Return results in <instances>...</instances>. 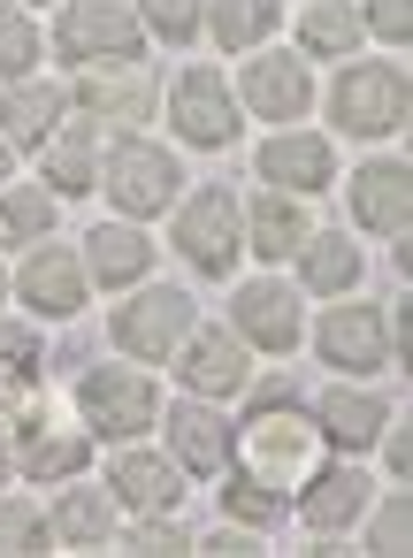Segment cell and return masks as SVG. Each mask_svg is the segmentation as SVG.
Masks as SVG:
<instances>
[{"label": "cell", "mask_w": 413, "mask_h": 558, "mask_svg": "<svg viewBox=\"0 0 413 558\" xmlns=\"http://www.w3.org/2000/svg\"><path fill=\"white\" fill-rule=\"evenodd\" d=\"M314 421L291 405V390H268L260 413H245V474L260 489H299L314 474Z\"/></svg>", "instance_id": "obj_1"}, {"label": "cell", "mask_w": 413, "mask_h": 558, "mask_svg": "<svg viewBox=\"0 0 413 558\" xmlns=\"http://www.w3.org/2000/svg\"><path fill=\"white\" fill-rule=\"evenodd\" d=\"M337 131H352V138L405 131V70L398 62H352L337 85Z\"/></svg>", "instance_id": "obj_2"}, {"label": "cell", "mask_w": 413, "mask_h": 558, "mask_svg": "<svg viewBox=\"0 0 413 558\" xmlns=\"http://www.w3.org/2000/svg\"><path fill=\"white\" fill-rule=\"evenodd\" d=\"M238 245H245L238 199H230V184H207V192L177 215V253H184L199 276H230V268H238Z\"/></svg>", "instance_id": "obj_3"}, {"label": "cell", "mask_w": 413, "mask_h": 558, "mask_svg": "<svg viewBox=\"0 0 413 558\" xmlns=\"http://www.w3.org/2000/svg\"><path fill=\"white\" fill-rule=\"evenodd\" d=\"M146 24L123 9V0H77L62 16V54L70 62H138Z\"/></svg>", "instance_id": "obj_4"}, {"label": "cell", "mask_w": 413, "mask_h": 558, "mask_svg": "<svg viewBox=\"0 0 413 558\" xmlns=\"http://www.w3.org/2000/svg\"><path fill=\"white\" fill-rule=\"evenodd\" d=\"M108 199H116L123 215H161V207L177 199V161H169L161 146L123 138V146L108 154Z\"/></svg>", "instance_id": "obj_5"}, {"label": "cell", "mask_w": 413, "mask_h": 558, "mask_svg": "<svg viewBox=\"0 0 413 558\" xmlns=\"http://www.w3.org/2000/svg\"><path fill=\"white\" fill-rule=\"evenodd\" d=\"M192 329V299L184 291H138L131 306H116V344L138 360H169Z\"/></svg>", "instance_id": "obj_6"}, {"label": "cell", "mask_w": 413, "mask_h": 558, "mask_svg": "<svg viewBox=\"0 0 413 558\" xmlns=\"http://www.w3.org/2000/svg\"><path fill=\"white\" fill-rule=\"evenodd\" d=\"M85 421L100 428V436H116V444H131L146 421H154V390H146V375H123V367H93L85 375Z\"/></svg>", "instance_id": "obj_7"}, {"label": "cell", "mask_w": 413, "mask_h": 558, "mask_svg": "<svg viewBox=\"0 0 413 558\" xmlns=\"http://www.w3.org/2000/svg\"><path fill=\"white\" fill-rule=\"evenodd\" d=\"M321 360L329 367H390L398 344H390V322L375 306H329L321 314Z\"/></svg>", "instance_id": "obj_8"}, {"label": "cell", "mask_w": 413, "mask_h": 558, "mask_svg": "<svg viewBox=\"0 0 413 558\" xmlns=\"http://www.w3.org/2000/svg\"><path fill=\"white\" fill-rule=\"evenodd\" d=\"M306 100H314V77H306L299 54H260V62H245V108H253V116L291 123V116H306Z\"/></svg>", "instance_id": "obj_9"}, {"label": "cell", "mask_w": 413, "mask_h": 558, "mask_svg": "<svg viewBox=\"0 0 413 558\" xmlns=\"http://www.w3.org/2000/svg\"><path fill=\"white\" fill-rule=\"evenodd\" d=\"M177 131H184V146H230L238 138V108H230V93H222L215 70H184V85H177Z\"/></svg>", "instance_id": "obj_10"}, {"label": "cell", "mask_w": 413, "mask_h": 558, "mask_svg": "<svg viewBox=\"0 0 413 558\" xmlns=\"http://www.w3.org/2000/svg\"><path fill=\"white\" fill-rule=\"evenodd\" d=\"M77 108L100 116V123H146L154 77H146L138 62H123V70H85V77H77Z\"/></svg>", "instance_id": "obj_11"}, {"label": "cell", "mask_w": 413, "mask_h": 558, "mask_svg": "<svg viewBox=\"0 0 413 558\" xmlns=\"http://www.w3.org/2000/svg\"><path fill=\"white\" fill-rule=\"evenodd\" d=\"M230 314H238V337L245 344H268V352H291L299 344V299L283 283H245L230 299Z\"/></svg>", "instance_id": "obj_12"}, {"label": "cell", "mask_w": 413, "mask_h": 558, "mask_svg": "<svg viewBox=\"0 0 413 558\" xmlns=\"http://www.w3.org/2000/svg\"><path fill=\"white\" fill-rule=\"evenodd\" d=\"M352 215L375 230V238H405V215H413V184L398 161H375L352 177Z\"/></svg>", "instance_id": "obj_13"}, {"label": "cell", "mask_w": 413, "mask_h": 558, "mask_svg": "<svg viewBox=\"0 0 413 558\" xmlns=\"http://www.w3.org/2000/svg\"><path fill=\"white\" fill-rule=\"evenodd\" d=\"M108 489H116L123 505H138V512H169V505H184V474H177L169 459H146V451H116Z\"/></svg>", "instance_id": "obj_14"}, {"label": "cell", "mask_w": 413, "mask_h": 558, "mask_svg": "<svg viewBox=\"0 0 413 558\" xmlns=\"http://www.w3.org/2000/svg\"><path fill=\"white\" fill-rule=\"evenodd\" d=\"M24 299H32L39 314L70 322V314L85 306V268H77L62 245H39V253H32V268H24Z\"/></svg>", "instance_id": "obj_15"}, {"label": "cell", "mask_w": 413, "mask_h": 558, "mask_svg": "<svg viewBox=\"0 0 413 558\" xmlns=\"http://www.w3.org/2000/svg\"><path fill=\"white\" fill-rule=\"evenodd\" d=\"M169 444H177L184 474H222V459H230V421L207 413V405H177V413H169Z\"/></svg>", "instance_id": "obj_16"}, {"label": "cell", "mask_w": 413, "mask_h": 558, "mask_svg": "<svg viewBox=\"0 0 413 558\" xmlns=\"http://www.w3.org/2000/svg\"><path fill=\"white\" fill-rule=\"evenodd\" d=\"M260 177L314 199V192L329 184V146H321V138H268V146H260Z\"/></svg>", "instance_id": "obj_17"}, {"label": "cell", "mask_w": 413, "mask_h": 558, "mask_svg": "<svg viewBox=\"0 0 413 558\" xmlns=\"http://www.w3.org/2000/svg\"><path fill=\"white\" fill-rule=\"evenodd\" d=\"M85 260H93V276H100L108 291H123V283H138V276H146L154 245H146L131 222H100V230L85 238Z\"/></svg>", "instance_id": "obj_18"}, {"label": "cell", "mask_w": 413, "mask_h": 558, "mask_svg": "<svg viewBox=\"0 0 413 558\" xmlns=\"http://www.w3.org/2000/svg\"><path fill=\"white\" fill-rule=\"evenodd\" d=\"M184 383H192V390H207V398L245 390V352H238V337H222V329L192 337V352H184Z\"/></svg>", "instance_id": "obj_19"}, {"label": "cell", "mask_w": 413, "mask_h": 558, "mask_svg": "<svg viewBox=\"0 0 413 558\" xmlns=\"http://www.w3.org/2000/svg\"><path fill=\"white\" fill-rule=\"evenodd\" d=\"M314 428L337 436L344 451H367V444L382 436V405H375L367 390H329V398L314 405Z\"/></svg>", "instance_id": "obj_20"}, {"label": "cell", "mask_w": 413, "mask_h": 558, "mask_svg": "<svg viewBox=\"0 0 413 558\" xmlns=\"http://www.w3.org/2000/svg\"><path fill=\"white\" fill-rule=\"evenodd\" d=\"M352 512H367V474H352V466L314 474V489H306V520H314V527H344Z\"/></svg>", "instance_id": "obj_21"}, {"label": "cell", "mask_w": 413, "mask_h": 558, "mask_svg": "<svg viewBox=\"0 0 413 558\" xmlns=\"http://www.w3.org/2000/svg\"><path fill=\"white\" fill-rule=\"evenodd\" d=\"M54 230V192H39V184H0V245H32V238H47Z\"/></svg>", "instance_id": "obj_22"}, {"label": "cell", "mask_w": 413, "mask_h": 558, "mask_svg": "<svg viewBox=\"0 0 413 558\" xmlns=\"http://www.w3.org/2000/svg\"><path fill=\"white\" fill-rule=\"evenodd\" d=\"M245 230H253V253H260V260H283V253L306 245V215H299L291 199H253Z\"/></svg>", "instance_id": "obj_23"}, {"label": "cell", "mask_w": 413, "mask_h": 558, "mask_svg": "<svg viewBox=\"0 0 413 558\" xmlns=\"http://www.w3.org/2000/svg\"><path fill=\"white\" fill-rule=\"evenodd\" d=\"M299 39H306V54H352L360 47V9H352V0H314Z\"/></svg>", "instance_id": "obj_24"}, {"label": "cell", "mask_w": 413, "mask_h": 558, "mask_svg": "<svg viewBox=\"0 0 413 558\" xmlns=\"http://www.w3.org/2000/svg\"><path fill=\"white\" fill-rule=\"evenodd\" d=\"M54 116H62V93H47V85H24V93H9V108H0V123H9L16 146H39L54 131Z\"/></svg>", "instance_id": "obj_25"}, {"label": "cell", "mask_w": 413, "mask_h": 558, "mask_svg": "<svg viewBox=\"0 0 413 558\" xmlns=\"http://www.w3.org/2000/svg\"><path fill=\"white\" fill-rule=\"evenodd\" d=\"M215 39L230 47V54H245L253 39H268V24H276V0H215Z\"/></svg>", "instance_id": "obj_26"}, {"label": "cell", "mask_w": 413, "mask_h": 558, "mask_svg": "<svg viewBox=\"0 0 413 558\" xmlns=\"http://www.w3.org/2000/svg\"><path fill=\"white\" fill-rule=\"evenodd\" d=\"M299 253H306V291H352L360 245H344V238H306Z\"/></svg>", "instance_id": "obj_27"}, {"label": "cell", "mask_w": 413, "mask_h": 558, "mask_svg": "<svg viewBox=\"0 0 413 558\" xmlns=\"http://www.w3.org/2000/svg\"><path fill=\"white\" fill-rule=\"evenodd\" d=\"M47 184L70 199V192H93V146H85V131H62V138H47Z\"/></svg>", "instance_id": "obj_28"}, {"label": "cell", "mask_w": 413, "mask_h": 558, "mask_svg": "<svg viewBox=\"0 0 413 558\" xmlns=\"http://www.w3.org/2000/svg\"><path fill=\"white\" fill-rule=\"evenodd\" d=\"M108 527H116V505L100 489H70L62 497V543H108Z\"/></svg>", "instance_id": "obj_29"}, {"label": "cell", "mask_w": 413, "mask_h": 558, "mask_svg": "<svg viewBox=\"0 0 413 558\" xmlns=\"http://www.w3.org/2000/svg\"><path fill=\"white\" fill-rule=\"evenodd\" d=\"M39 482H70L77 466H85V436H54V428H39V444H32V459H24Z\"/></svg>", "instance_id": "obj_30"}, {"label": "cell", "mask_w": 413, "mask_h": 558, "mask_svg": "<svg viewBox=\"0 0 413 558\" xmlns=\"http://www.w3.org/2000/svg\"><path fill=\"white\" fill-rule=\"evenodd\" d=\"M199 9H207V0H146V24H154L161 39H177V47H184V39L199 32Z\"/></svg>", "instance_id": "obj_31"}, {"label": "cell", "mask_w": 413, "mask_h": 558, "mask_svg": "<svg viewBox=\"0 0 413 558\" xmlns=\"http://www.w3.org/2000/svg\"><path fill=\"white\" fill-rule=\"evenodd\" d=\"M32 54H39L32 24H24V16H0V77H24V70H32Z\"/></svg>", "instance_id": "obj_32"}, {"label": "cell", "mask_w": 413, "mask_h": 558, "mask_svg": "<svg viewBox=\"0 0 413 558\" xmlns=\"http://www.w3.org/2000/svg\"><path fill=\"white\" fill-rule=\"evenodd\" d=\"M222 505H230V520H253V527H260V520H276V489H260L253 474H238V482L222 489Z\"/></svg>", "instance_id": "obj_33"}, {"label": "cell", "mask_w": 413, "mask_h": 558, "mask_svg": "<svg viewBox=\"0 0 413 558\" xmlns=\"http://www.w3.org/2000/svg\"><path fill=\"white\" fill-rule=\"evenodd\" d=\"M0 550H47V520L24 505H0Z\"/></svg>", "instance_id": "obj_34"}, {"label": "cell", "mask_w": 413, "mask_h": 558, "mask_svg": "<svg viewBox=\"0 0 413 558\" xmlns=\"http://www.w3.org/2000/svg\"><path fill=\"white\" fill-rule=\"evenodd\" d=\"M375 550H405V497L390 489L382 512H375Z\"/></svg>", "instance_id": "obj_35"}, {"label": "cell", "mask_w": 413, "mask_h": 558, "mask_svg": "<svg viewBox=\"0 0 413 558\" xmlns=\"http://www.w3.org/2000/svg\"><path fill=\"white\" fill-rule=\"evenodd\" d=\"M367 24H375L382 39H405V24H413V16H405V0H367Z\"/></svg>", "instance_id": "obj_36"}, {"label": "cell", "mask_w": 413, "mask_h": 558, "mask_svg": "<svg viewBox=\"0 0 413 558\" xmlns=\"http://www.w3.org/2000/svg\"><path fill=\"white\" fill-rule=\"evenodd\" d=\"M0 360H9V367H32V360H39V344H32L16 322H0Z\"/></svg>", "instance_id": "obj_37"}, {"label": "cell", "mask_w": 413, "mask_h": 558, "mask_svg": "<svg viewBox=\"0 0 413 558\" xmlns=\"http://www.w3.org/2000/svg\"><path fill=\"white\" fill-rule=\"evenodd\" d=\"M131 550H184V535H177L169 520H146V527L131 535Z\"/></svg>", "instance_id": "obj_38"}, {"label": "cell", "mask_w": 413, "mask_h": 558, "mask_svg": "<svg viewBox=\"0 0 413 558\" xmlns=\"http://www.w3.org/2000/svg\"><path fill=\"white\" fill-rule=\"evenodd\" d=\"M199 550H207V558H245V550H260V543H253V535H238V527H222V535H207Z\"/></svg>", "instance_id": "obj_39"}, {"label": "cell", "mask_w": 413, "mask_h": 558, "mask_svg": "<svg viewBox=\"0 0 413 558\" xmlns=\"http://www.w3.org/2000/svg\"><path fill=\"white\" fill-rule=\"evenodd\" d=\"M0 184H9V138H0Z\"/></svg>", "instance_id": "obj_40"}, {"label": "cell", "mask_w": 413, "mask_h": 558, "mask_svg": "<svg viewBox=\"0 0 413 558\" xmlns=\"http://www.w3.org/2000/svg\"><path fill=\"white\" fill-rule=\"evenodd\" d=\"M0 474H9V444H0Z\"/></svg>", "instance_id": "obj_41"}]
</instances>
